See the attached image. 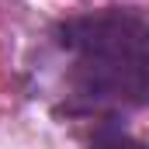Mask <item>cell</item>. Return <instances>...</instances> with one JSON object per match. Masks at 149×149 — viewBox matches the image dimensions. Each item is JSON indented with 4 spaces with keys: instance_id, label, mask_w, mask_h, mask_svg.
I'll use <instances>...</instances> for the list:
<instances>
[{
    "instance_id": "7a4b0ae2",
    "label": "cell",
    "mask_w": 149,
    "mask_h": 149,
    "mask_svg": "<svg viewBox=\"0 0 149 149\" xmlns=\"http://www.w3.org/2000/svg\"><path fill=\"white\" fill-rule=\"evenodd\" d=\"M87 149H149V142H142L125 125V118H97L90 121Z\"/></svg>"
},
{
    "instance_id": "6da1fadb",
    "label": "cell",
    "mask_w": 149,
    "mask_h": 149,
    "mask_svg": "<svg viewBox=\"0 0 149 149\" xmlns=\"http://www.w3.org/2000/svg\"><path fill=\"white\" fill-rule=\"evenodd\" d=\"M59 59V111L70 118H125L149 108V14L97 7L49 28Z\"/></svg>"
}]
</instances>
